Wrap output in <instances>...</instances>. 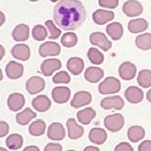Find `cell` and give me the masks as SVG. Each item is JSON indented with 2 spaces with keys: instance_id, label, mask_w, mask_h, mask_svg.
<instances>
[{
  "instance_id": "6da1fadb",
  "label": "cell",
  "mask_w": 151,
  "mask_h": 151,
  "mask_svg": "<svg viewBox=\"0 0 151 151\" xmlns=\"http://www.w3.org/2000/svg\"><path fill=\"white\" fill-rule=\"evenodd\" d=\"M86 11L79 0H61L53 11L55 23L64 30H75L82 25Z\"/></svg>"
},
{
  "instance_id": "7a4b0ae2",
  "label": "cell",
  "mask_w": 151,
  "mask_h": 151,
  "mask_svg": "<svg viewBox=\"0 0 151 151\" xmlns=\"http://www.w3.org/2000/svg\"><path fill=\"white\" fill-rule=\"evenodd\" d=\"M121 89V82L118 78L108 76L98 86V92L103 95L118 93Z\"/></svg>"
},
{
  "instance_id": "3957f363",
  "label": "cell",
  "mask_w": 151,
  "mask_h": 151,
  "mask_svg": "<svg viewBox=\"0 0 151 151\" xmlns=\"http://www.w3.org/2000/svg\"><path fill=\"white\" fill-rule=\"evenodd\" d=\"M104 125L110 132L116 133L123 129L124 125V116L120 113H114L104 119Z\"/></svg>"
},
{
  "instance_id": "277c9868",
  "label": "cell",
  "mask_w": 151,
  "mask_h": 151,
  "mask_svg": "<svg viewBox=\"0 0 151 151\" xmlns=\"http://www.w3.org/2000/svg\"><path fill=\"white\" fill-rule=\"evenodd\" d=\"M90 43L98 46L104 51H108L112 48V42L108 39V37L102 32H93L90 35Z\"/></svg>"
},
{
  "instance_id": "5b68a950",
  "label": "cell",
  "mask_w": 151,
  "mask_h": 151,
  "mask_svg": "<svg viewBox=\"0 0 151 151\" xmlns=\"http://www.w3.org/2000/svg\"><path fill=\"white\" fill-rule=\"evenodd\" d=\"M61 51L60 46L58 43L54 41H47L40 45L39 48V54L42 57L56 56L59 55Z\"/></svg>"
},
{
  "instance_id": "8992f818",
  "label": "cell",
  "mask_w": 151,
  "mask_h": 151,
  "mask_svg": "<svg viewBox=\"0 0 151 151\" xmlns=\"http://www.w3.org/2000/svg\"><path fill=\"white\" fill-rule=\"evenodd\" d=\"M27 92L30 95H35L42 92L45 87V82L40 76H32L30 77L25 84Z\"/></svg>"
},
{
  "instance_id": "52a82bcc",
  "label": "cell",
  "mask_w": 151,
  "mask_h": 151,
  "mask_svg": "<svg viewBox=\"0 0 151 151\" xmlns=\"http://www.w3.org/2000/svg\"><path fill=\"white\" fill-rule=\"evenodd\" d=\"M136 72H137L136 65L130 61L123 62L121 65H119V76L124 81L133 80L136 76Z\"/></svg>"
},
{
  "instance_id": "ba28073f",
  "label": "cell",
  "mask_w": 151,
  "mask_h": 151,
  "mask_svg": "<svg viewBox=\"0 0 151 151\" xmlns=\"http://www.w3.org/2000/svg\"><path fill=\"white\" fill-rule=\"evenodd\" d=\"M143 6L137 0H128L123 5V11L128 17H136L143 13Z\"/></svg>"
},
{
  "instance_id": "9c48e42d",
  "label": "cell",
  "mask_w": 151,
  "mask_h": 151,
  "mask_svg": "<svg viewBox=\"0 0 151 151\" xmlns=\"http://www.w3.org/2000/svg\"><path fill=\"white\" fill-rule=\"evenodd\" d=\"M92 100V97L90 92L86 91H80L74 95L70 102V106L74 108H79L90 104Z\"/></svg>"
},
{
  "instance_id": "30bf717a",
  "label": "cell",
  "mask_w": 151,
  "mask_h": 151,
  "mask_svg": "<svg viewBox=\"0 0 151 151\" xmlns=\"http://www.w3.org/2000/svg\"><path fill=\"white\" fill-rule=\"evenodd\" d=\"M100 106L105 110H108V109L121 110L124 107V99L120 96L105 97L101 101Z\"/></svg>"
},
{
  "instance_id": "8fae6325",
  "label": "cell",
  "mask_w": 151,
  "mask_h": 151,
  "mask_svg": "<svg viewBox=\"0 0 151 151\" xmlns=\"http://www.w3.org/2000/svg\"><path fill=\"white\" fill-rule=\"evenodd\" d=\"M51 96L55 103L63 104L70 99V90L66 86H56L52 90Z\"/></svg>"
},
{
  "instance_id": "7c38bea8",
  "label": "cell",
  "mask_w": 151,
  "mask_h": 151,
  "mask_svg": "<svg viewBox=\"0 0 151 151\" xmlns=\"http://www.w3.org/2000/svg\"><path fill=\"white\" fill-rule=\"evenodd\" d=\"M125 98L127 101L133 104L141 103L144 99V92L138 86H132L128 87L124 92Z\"/></svg>"
},
{
  "instance_id": "4fadbf2b",
  "label": "cell",
  "mask_w": 151,
  "mask_h": 151,
  "mask_svg": "<svg viewBox=\"0 0 151 151\" xmlns=\"http://www.w3.org/2000/svg\"><path fill=\"white\" fill-rule=\"evenodd\" d=\"M5 72L7 76L9 79L16 80L20 78L24 74V65L21 63L12 60L6 65Z\"/></svg>"
},
{
  "instance_id": "5bb4252c",
  "label": "cell",
  "mask_w": 151,
  "mask_h": 151,
  "mask_svg": "<svg viewBox=\"0 0 151 151\" xmlns=\"http://www.w3.org/2000/svg\"><path fill=\"white\" fill-rule=\"evenodd\" d=\"M11 55L15 59L25 61L30 57V49L25 44H17L11 49Z\"/></svg>"
},
{
  "instance_id": "9a60e30c",
  "label": "cell",
  "mask_w": 151,
  "mask_h": 151,
  "mask_svg": "<svg viewBox=\"0 0 151 151\" xmlns=\"http://www.w3.org/2000/svg\"><path fill=\"white\" fill-rule=\"evenodd\" d=\"M61 67V62L59 59H47L44 60L40 66L41 73L45 76H51L55 71L58 70Z\"/></svg>"
},
{
  "instance_id": "2e32d148",
  "label": "cell",
  "mask_w": 151,
  "mask_h": 151,
  "mask_svg": "<svg viewBox=\"0 0 151 151\" xmlns=\"http://www.w3.org/2000/svg\"><path fill=\"white\" fill-rule=\"evenodd\" d=\"M47 136L51 140H62L65 136V131L63 125L60 123H53L50 124L47 130Z\"/></svg>"
},
{
  "instance_id": "e0dca14e",
  "label": "cell",
  "mask_w": 151,
  "mask_h": 151,
  "mask_svg": "<svg viewBox=\"0 0 151 151\" xmlns=\"http://www.w3.org/2000/svg\"><path fill=\"white\" fill-rule=\"evenodd\" d=\"M8 107L12 112H17L19 110H20L25 103V98L24 97V95H22L19 92H14L12 93L9 96L8 98Z\"/></svg>"
},
{
  "instance_id": "ac0fdd59",
  "label": "cell",
  "mask_w": 151,
  "mask_h": 151,
  "mask_svg": "<svg viewBox=\"0 0 151 151\" xmlns=\"http://www.w3.org/2000/svg\"><path fill=\"white\" fill-rule=\"evenodd\" d=\"M114 19V13L113 11L105 9H97L92 14V19L94 23L98 25H103Z\"/></svg>"
},
{
  "instance_id": "d6986e66",
  "label": "cell",
  "mask_w": 151,
  "mask_h": 151,
  "mask_svg": "<svg viewBox=\"0 0 151 151\" xmlns=\"http://www.w3.org/2000/svg\"><path fill=\"white\" fill-rule=\"evenodd\" d=\"M66 127L68 129V137L70 139H80L84 134V129L81 125L77 124L74 119H69L67 120Z\"/></svg>"
},
{
  "instance_id": "ffe728a7",
  "label": "cell",
  "mask_w": 151,
  "mask_h": 151,
  "mask_svg": "<svg viewBox=\"0 0 151 151\" xmlns=\"http://www.w3.org/2000/svg\"><path fill=\"white\" fill-rule=\"evenodd\" d=\"M29 36V28L25 24H18L12 32V37L17 42L26 41Z\"/></svg>"
},
{
  "instance_id": "44dd1931",
  "label": "cell",
  "mask_w": 151,
  "mask_h": 151,
  "mask_svg": "<svg viewBox=\"0 0 151 151\" xmlns=\"http://www.w3.org/2000/svg\"><path fill=\"white\" fill-rule=\"evenodd\" d=\"M33 108L38 112L45 113L48 111L50 108L51 107V102L47 96L45 95H40L35 97L32 100Z\"/></svg>"
},
{
  "instance_id": "7402d4cb",
  "label": "cell",
  "mask_w": 151,
  "mask_h": 151,
  "mask_svg": "<svg viewBox=\"0 0 151 151\" xmlns=\"http://www.w3.org/2000/svg\"><path fill=\"white\" fill-rule=\"evenodd\" d=\"M108 139L107 132L101 128H93L89 132V140L94 145H103Z\"/></svg>"
},
{
  "instance_id": "603a6c76",
  "label": "cell",
  "mask_w": 151,
  "mask_h": 151,
  "mask_svg": "<svg viewBox=\"0 0 151 151\" xmlns=\"http://www.w3.org/2000/svg\"><path fill=\"white\" fill-rule=\"evenodd\" d=\"M103 76H104V71L103 69L95 66H90L85 71L84 77L88 82L97 83L99 81H101Z\"/></svg>"
},
{
  "instance_id": "cb8c5ba5",
  "label": "cell",
  "mask_w": 151,
  "mask_h": 151,
  "mask_svg": "<svg viewBox=\"0 0 151 151\" xmlns=\"http://www.w3.org/2000/svg\"><path fill=\"white\" fill-rule=\"evenodd\" d=\"M84 61L80 57H71L68 60L66 67L72 75L78 76L84 69Z\"/></svg>"
},
{
  "instance_id": "d4e9b609",
  "label": "cell",
  "mask_w": 151,
  "mask_h": 151,
  "mask_svg": "<svg viewBox=\"0 0 151 151\" xmlns=\"http://www.w3.org/2000/svg\"><path fill=\"white\" fill-rule=\"evenodd\" d=\"M149 27V23L145 19H135L130 20L128 24V29L129 32L133 34H139L144 32Z\"/></svg>"
},
{
  "instance_id": "484cf974",
  "label": "cell",
  "mask_w": 151,
  "mask_h": 151,
  "mask_svg": "<svg viewBox=\"0 0 151 151\" xmlns=\"http://www.w3.org/2000/svg\"><path fill=\"white\" fill-rule=\"evenodd\" d=\"M106 31L113 40H119L123 36L124 29H123V25L120 23L113 22L107 26Z\"/></svg>"
},
{
  "instance_id": "4316f807",
  "label": "cell",
  "mask_w": 151,
  "mask_h": 151,
  "mask_svg": "<svg viewBox=\"0 0 151 151\" xmlns=\"http://www.w3.org/2000/svg\"><path fill=\"white\" fill-rule=\"evenodd\" d=\"M96 117V111L92 108H86L85 109L80 110L77 114L76 118L79 123H81L83 125H88L92 122V119H95Z\"/></svg>"
},
{
  "instance_id": "83f0119b",
  "label": "cell",
  "mask_w": 151,
  "mask_h": 151,
  "mask_svg": "<svg viewBox=\"0 0 151 151\" xmlns=\"http://www.w3.org/2000/svg\"><path fill=\"white\" fill-rule=\"evenodd\" d=\"M145 136V130L139 125L131 126L128 129V138L131 142L137 143L142 140Z\"/></svg>"
},
{
  "instance_id": "f1b7e54d",
  "label": "cell",
  "mask_w": 151,
  "mask_h": 151,
  "mask_svg": "<svg viewBox=\"0 0 151 151\" xmlns=\"http://www.w3.org/2000/svg\"><path fill=\"white\" fill-rule=\"evenodd\" d=\"M37 117V114L35 112H34L29 108H25L22 112L19 113L16 115V122L19 125L25 126L27 125L31 120L35 119Z\"/></svg>"
},
{
  "instance_id": "f546056e",
  "label": "cell",
  "mask_w": 151,
  "mask_h": 151,
  "mask_svg": "<svg viewBox=\"0 0 151 151\" xmlns=\"http://www.w3.org/2000/svg\"><path fill=\"white\" fill-rule=\"evenodd\" d=\"M24 144V139L19 134H12L6 139V145L12 150H18Z\"/></svg>"
},
{
  "instance_id": "4dcf8cb0",
  "label": "cell",
  "mask_w": 151,
  "mask_h": 151,
  "mask_svg": "<svg viewBox=\"0 0 151 151\" xmlns=\"http://www.w3.org/2000/svg\"><path fill=\"white\" fill-rule=\"evenodd\" d=\"M135 45L142 50H149L151 49V34L145 33L138 35L135 39Z\"/></svg>"
},
{
  "instance_id": "1f68e13d",
  "label": "cell",
  "mask_w": 151,
  "mask_h": 151,
  "mask_svg": "<svg viewBox=\"0 0 151 151\" xmlns=\"http://www.w3.org/2000/svg\"><path fill=\"white\" fill-rule=\"evenodd\" d=\"M46 129V124L42 119H38L33 122L29 127V132L32 136H40L43 135Z\"/></svg>"
},
{
  "instance_id": "d6a6232c",
  "label": "cell",
  "mask_w": 151,
  "mask_h": 151,
  "mask_svg": "<svg viewBox=\"0 0 151 151\" xmlns=\"http://www.w3.org/2000/svg\"><path fill=\"white\" fill-rule=\"evenodd\" d=\"M138 84L143 88H149L151 86V70L144 69L139 72L137 77Z\"/></svg>"
},
{
  "instance_id": "836d02e7",
  "label": "cell",
  "mask_w": 151,
  "mask_h": 151,
  "mask_svg": "<svg viewBox=\"0 0 151 151\" xmlns=\"http://www.w3.org/2000/svg\"><path fill=\"white\" fill-rule=\"evenodd\" d=\"M87 57L90 60V62L94 65H101L104 61V55L103 53L98 49L94 48V47H92L88 50Z\"/></svg>"
},
{
  "instance_id": "e575fe53",
  "label": "cell",
  "mask_w": 151,
  "mask_h": 151,
  "mask_svg": "<svg viewBox=\"0 0 151 151\" xmlns=\"http://www.w3.org/2000/svg\"><path fill=\"white\" fill-rule=\"evenodd\" d=\"M77 40H78V38L75 33L67 32L62 35L60 43L66 48H72L77 44Z\"/></svg>"
},
{
  "instance_id": "d590c367",
  "label": "cell",
  "mask_w": 151,
  "mask_h": 151,
  "mask_svg": "<svg viewBox=\"0 0 151 151\" xmlns=\"http://www.w3.org/2000/svg\"><path fill=\"white\" fill-rule=\"evenodd\" d=\"M33 38L37 41H43L47 37V29L41 24H37L32 29Z\"/></svg>"
},
{
  "instance_id": "8d00e7d4",
  "label": "cell",
  "mask_w": 151,
  "mask_h": 151,
  "mask_svg": "<svg viewBox=\"0 0 151 151\" xmlns=\"http://www.w3.org/2000/svg\"><path fill=\"white\" fill-rule=\"evenodd\" d=\"M45 24L49 30V39L56 40L60 37V35L61 34V30L55 25L54 22L52 20H46Z\"/></svg>"
},
{
  "instance_id": "74e56055",
  "label": "cell",
  "mask_w": 151,
  "mask_h": 151,
  "mask_svg": "<svg viewBox=\"0 0 151 151\" xmlns=\"http://www.w3.org/2000/svg\"><path fill=\"white\" fill-rule=\"evenodd\" d=\"M52 81L55 84H60V83L68 84L70 81V76L65 70H60L53 76Z\"/></svg>"
},
{
  "instance_id": "f35d334b",
  "label": "cell",
  "mask_w": 151,
  "mask_h": 151,
  "mask_svg": "<svg viewBox=\"0 0 151 151\" xmlns=\"http://www.w3.org/2000/svg\"><path fill=\"white\" fill-rule=\"evenodd\" d=\"M98 4L102 8L113 9L119 5V0H98Z\"/></svg>"
},
{
  "instance_id": "ab89813d",
  "label": "cell",
  "mask_w": 151,
  "mask_h": 151,
  "mask_svg": "<svg viewBox=\"0 0 151 151\" xmlns=\"http://www.w3.org/2000/svg\"><path fill=\"white\" fill-rule=\"evenodd\" d=\"M114 151H134V148L127 142H122L115 147Z\"/></svg>"
},
{
  "instance_id": "60d3db41",
  "label": "cell",
  "mask_w": 151,
  "mask_h": 151,
  "mask_svg": "<svg viewBox=\"0 0 151 151\" xmlns=\"http://www.w3.org/2000/svg\"><path fill=\"white\" fill-rule=\"evenodd\" d=\"M44 151H62V146L60 144L50 143L45 145Z\"/></svg>"
},
{
  "instance_id": "b9f144b4",
  "label": "cell",
  "mask_w": 151,
  "mask_h": 151,
  "mask_svg": "<svg viewBox=\"0 0 151 151\" xmlns=\"http://www.w3.org/2000/svg\"><path fill=\"white\" fill-rule=\"evenodd\" d=\"M9 131V126L4 121H1L0 122V137L3 138L8 134Z\"/></svg>"
},
{
  "instance_id": "7bdbcfd3",
  "label": "cell",
  "mask_w": 151,
  "mask_h": 151,
  "mask_svg": "<svg viewBox=\"0 0 151 151\" xmlns=\"http://www.w3.org/2000/svg\"><path fill=\"white\" fill-rule=\"evenodd\" d=\"M139 151H151V140H145L141 143L138 148Z\"/></svg>"
},
{
  "instance_id": "ee69618b",
  "label": "cell",
  "mask_w": 151,
  "mask_h": 151,
  "mask_svg": "<svg viewBox=\"0 0 151 151\" xmlns=\"http://www.w3.org/2000/svg\"><path fill=\"white\" fill-rule=\"evenodd\" d=\"M23 151H40V149L38 148L37 146L35 145H29L27 146L26 148H24V150Z\"/></svg>"
},
{
  "instance_id": "f6af8a7d",
  "label": "cell",
  "mask_w": 151,
  "mask_h": 151,
  "mask_svg": "<svg viewBox=\"0 0 151 151\" xmlns=\"http://www.w3.org/2000/svg\"><path fill=\"white\" fill-rule=\"evenodd\" d=\"M83 151H100V150H99L97 147L90 145V146H87V147H86Z\"/></svg>"
},
{
  "instance_id": "bcb514c9",
  "label": "cell",
  "mask_w": 151,
  "mask_h": 151,
  "mask_svg": "<svg viewBox=\"0 0 151 151\" xmlns=\"http://www.w3.org/2000/svg\"><path fill=\"white\" fill-rule=\"evenodd\" d=\"M4 53H5L4 48V46L1 45H0V60H3L4 56Z\"/></svg>"
},
{
  "instance_id": "7dc6e473",
  "label": "cell",
  "mask_w": 151,
  "mask_h": 151,
  "mask_svg": "<svg viewBox=\"0 0 151 151\" xmlns=\"http://www.w3.org/2000/svg\"><path fill=\"white\" fill-rule=\"evenodd\" d=\"M0 17H1V23H0V25H3V24L4 23V20H5V16L3 12H0Z\"/></svg>"
},
{
  "instance_id": "c3c4849f",
  "label": "cell",
  "mask_w": 151,
  "mask_h": 151,
  "mask_svg": "<svg viewBox=\"0 0 151 151\" xmlns=\"http://www.w3.org/2000/svg\"><path fill=\"white\" fill-rule=\"evenodd\" d=\"M146 97H147V100L151 103V88L148 91V92H147V96H146Z\"/></svg>"
},
{
  "instance_id": "681fc988",
  "label": "cell",
  "mask_w": 151,
  "mask_h": 151,
  "mask_svg": "<svg viewBox=\"0 0 151 151\" xmlns=\"http://www.w3.org/2000/svg\"><path fill=\"white\" fill-rule=\"evenodd\" d=\"M0 80L2 81L3 80V71L0 70Z\"/></svg>"
},
{
  "instance_id": "f907efd6",
  "label": "cell",
  "mask_w": 151,
  "mask_h": 151,
  "mask_svg": "<svg viewBox=\"0 0 151 151\" xmlns=\"http://www.w3.org/2000/svg\"><path fill=\"white\" fill-rule=\"evenodd\" d=\"M0 151H8V150H5L4 148L1 147V148H0Z\"/></svg>"
},
{
  "instance_id": "816d5d0a",
  "label": "cell",
  "mask_w": 151,
  "mask_h": 151,
  "mask_svg": "<svg viewBox=\"0 0 151 151\" xmlns=\"http://www.w3.org/2000/svg\"><path fill=\"white\" fill-rule=\"evenodd\" d=\"M29 1H30V2H37L39 0H29Z\"/></svg>"
},
{
  "instance_id": "f5cc1de1",
  "label": "cell",
  "mask_w": 151,
  "mask_h": 151,
  "mask_svg": "<svg viewBox=\"0 0 151 151\" xmlns=\"http://www.w3.org/2000/svg\"><path fill=\"white\" fill-rule=\"evenodd\" d=\"M51 2H53V3H55V2H57V1H59V0H50Z\"/></svg>"
},
{
  "instance_id": "db71d44e",
  "label": "cell",
  "mask_w": 151,
  "mask_h": 151,
  "mask_svg": "<svg viewBox=\"0 0 151 151\" xmlns=\"http://www.w3.org/2000/svg\"><path fill=\"white\" fill-rule=\"evenodd\" d=\"M67 151H76V150H67Z\"/></svg>"
}]
</instances>
